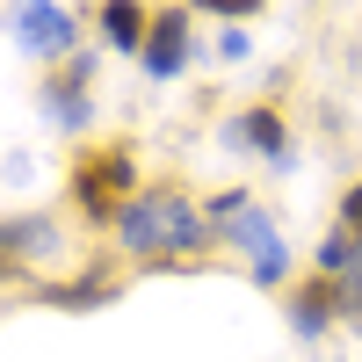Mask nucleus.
Listing matches in <instances>:
<instances>
[{
	"instance_id": "obj_1",
	"label": "nucleus",
	"mask_w": 362,
	"mask_h": 362,
	"mask_svg": "<svg viewBox=\"0 0 362 362\" xmlns=\"http://www.w3.org/2000/svg\"><path fill=\"white\" fill-rule=\"evenodd\" d=\"M210 239L218 232L203 218V196H189L174 174L145 181V189L124 203V218H116V247H124V261H138V268H189Z\"/></svg>"
},
{
	"instance_id": "obj_2",
	"label": "nucleus",
	"mask_w": 362,
	"mask_h": 362,
	"mask_svg": "<svg viewBox=\"0 0 362 362\" xmlns=\"http://www.w3.org/2000/svg\"><path fill=\"white\" fill-rule=\"evenodd\" d=\"M138 189H145V174H138L131 138H95V145H80L73 167H66V210L87 232H116V218H124V203Z\"/></svg>"
},
{
	"instance_id": "obj_3",
	"label": "nucleus",
	"mask_w": 362,
	"mask_h": 362,
	"mask_svg": "<svg viewBox=\"0 0 362 362\" xmlns=\"http://www.w3.org/2000/svg\"><path fill=\"white\" fill-rule=\"evenodd\" d=\"M51 254H58V218H44V210H15V218H0V290L29 283Z\"/></svg>"
},
{
	"instance_id": "obj_4",
	"label": "nucleus",
	"mask_w": 362,
	"mask_h": 362,
	"mask_svg": "<svg viewBox=\"0 0 362 362\" xmlns=\"http://www.w3.org/2000/svg\"><path fill=\"white\" fill-rule=\"evenodd\" d=\"M283 312H290V334H297V341H326V334L348 319V290H341V276L305 268V276L283 290Z\"/></svg>"
},
{
	"instance_id": "obj_5",
	"label": "nucleus",
	"mask_w": 362,
	"mask_h": 362,
	"mask_svg": "<svg viewBox=\"0 0 362 362\" xmlns=\"http://www.w3.org/2000/svg\"><path fill=\"white\" fill-rule=\"evenodd\" d=\"M189 51H196V8H153V37H145L138 66L153 80H174L189 66Z\"/></svg>"
},
{
	"instance_id": "obj_6",
	"label": "nucleus",
	"mask_w": 362,
	"mask_h": 362,
	"mask_svg": "<svg viewBox=\"0 0 362 362\" xmlns=\"http://www.w3.org/2000/svg\"><path fill=\"white\" fill-rule=\"evenodd\" d=\"M15 37L37 58H73L80 51V22L58 8V0H15Z\"/></svg>"
},
{
	"instance_id": "obj_7",
	"label": "nucleus",
	"mask_w": 362,
	"mask_h": 362,
	"mask_svg": "<svg viewBox=\"0 0 362 362\" xmlns=\"http://www.w3.org/2000/svg\"><path fill=\"white\" fill-rule=\"evenodd\" d=\"M283 138H290V116L283 102H254L225 124V145L232 153H254V160H283Z\"/></svg>"
},
{
	"instance_id": "obj_8",
	"label": "nucleus",
	"mask_w": 362,
	"mask_h": 362,
	"mask_svg": "<svg viewBox=\"0 0 362 362\" xmlns=\"http://www.w3.org/2000/svg\"><path fill=\"white\" fill-rule=\"evenodd\" d=\"M116 290H124V276H116L109 261H95V268H80L73 283H44L37 305H51V312H95V305H116Z\"/></svg>"
},
{
	"instance_id": "obj_9",
	"label": "nucleus",
	"mask_w": 362,
	"mask_h": 362,
	"mask_svg": "<svg viewBox=\"0 0 362 362\" xmlns=\"http://www.w3.org/2000/svg\"><path fill=\"white\" fill-rule=\"evenodd\" d=\"M87 73H95V58H87V51H73L66 66L44 80V109H51L66 131H80V124H87Z\"/></svg>"
},
{
	"instance_id": "obj_10",
	"label": "nucleus",
	"mask_w": 362,
	"mask_h": 362,
	"mask_svg": "<svg viewBox=\"0 0 362 362\" xmlns=\"http://www.w3.org/2000/svg\"><path fill=\"white\" fill-rule=\"evenodd\" d=\"M95 22H102V44L109 51H145V37H153V8H145V0H102L95 8Z\"/></svg>"
},
{
	"instance_id": "obj_11",
	"label": "nucleus",
	"mask_w": 362,
	"mask_h": 362,
	"mask_svg": "<svg viewBox=\"0 0 362 362\" xmlns=\"http://www.w3.org/2000/svg\"><path fill=\"white\" fill-rule=\"evenodd\" d=\"M355 239H348V225H326V239H319V247H312V268H319V276H355Z\"/></svg>"
},
{
	"instance_id": "obj_12",
	"label": "nucleus",
	"mask_w": 362,
	"mask_h": 362,
	"mask_svg": "<svg viewBox=\"0 0 362 362\" xmlns=\"http://www.w3.org/2000/svg\"><path fill=\"white\" fill-rule=\"evenodd\" d=\"M181 8H196V15H210V22H254L268 0H181Z\"/></svg>"
},
{
	"instance_id": "obj_13",
	"label": "nucleus",
	"mask_w": 362,
	"mask_h": 362,
	"mask_svg": "<svg viewBox=\"0 0 362 362\" xmlns=\"http://www.w3.org/2000/svg\"><path fill=\"white\" fill-rule=\"evenodd\" d=\"M334 225H348V239H355V254H362V174L341 189V203H334Z\"/></svg>"
},
{
	"instance_id": "obj_14",
	"label": "nucleus",
	"mask_w": 362,
	"mask_h": 362,
	"mask_svg": "<svg viewBox=\"0 0 362 362\" xmlns=\"http://www.w3.org/2000/svg\"><path fill=\"white\" fill-rule=\"evenodd\" d=\"M341 290H348V334H362V261H355V276H341Z\"/></svg>"
}]
</instances>
